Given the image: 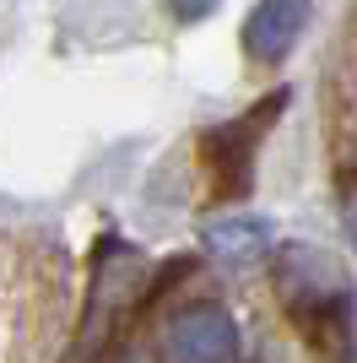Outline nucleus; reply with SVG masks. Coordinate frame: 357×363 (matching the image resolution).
I'll use <instances>...</instances> for the list:
<instances>
[{"mask_svg": "<svg viewBox=\"0 0 357 363\" xmlns=\"http://www.w3.org/2000/svg\"><path fill=\"white\" fill-rule=\"evenodd\" d=\"M276 293L293 325L314 352H346L352 336V277L325 244H282L276 250Z\"/></svg>", "mask_w": 357, "mask_h": 363, "instance_id": "nucleus-1", "label": "nucleus"}, {"mask_svg": "<svg viewBox=\"0 0 357 363\" xmlns=\"http://www.w3.org/2000/svg\"><path fill=\"white\" fill-rule=\"evenodd\" d=\"M244 342L222 303H190L168 320L163 331V358L168 363H238Z\"/></svg>", "mask_w": 357, "mask_h": 363, "instance_id": "nucleus-2", "label": "nucleus"}, {"mask_svg": "<svg viewBox=\"0 0 357 363\" xmlns=\"http://www.w3.org/2000/svg\"><path fill=\"white\" fill-rule=\"evenodd\" d=\"M309 6L314 0H260L244 22V49H249L260 65H276L293 55L298 33L309 28Z\"/></svg>", "mask_w": 357, "mask_h": 363, "instance_id": "nucleus-3", "label": "nucleus"}, {"mask_svg": "<svg viewBox=\"0 0 357 363\" xmlns=\"http://www.w3.org/2000/svg\"><path fill=\"white\" fill-rule=\"evenodd\" d=\"M200 239L222 260H260L271 250V223L266 217H217V223H206Z\"/></svg>", "mask_w": 357, "mask_h": 363, "instance_id": "nucleus-4", "label": "nucleus"}, {"mask_svg": "<svg viewBox=\"0 0 357 363\" xmlns=\"http://www.w3.org/2000/svg\"><path fill=\"white\" fill-rule=\"evenodd\" d=\"M211 6H217V0H168V11H174L178 22H200Z\"/></svg>", "mask_w": 357, "mask_h": 363, "instance_id": "nucleus-5", "label": "nucleus"}, {"mask_svg": "<svg viewBox=\"0 0 357 363\" xmlns=\"http://www.w3.org/2000/svg\"><path fill=\"white\" fill-rule=\"evenodd\" d=\"M341 217H346V233H352V244H357V174L346 179V196H341Z\"/></svg>", "mask_w": 357, "mask_h": 363, "instance_id": "nucleus-6", "label": "nucleus"}]
</instances>
